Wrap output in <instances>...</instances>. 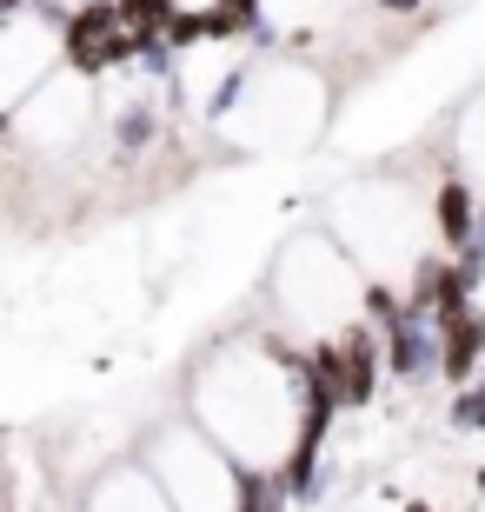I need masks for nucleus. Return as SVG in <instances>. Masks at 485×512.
<instances>
[{
	"mask_svg": "<svg viewBox=\"0 0 485 512\" xmlns=\"http://www.w3.org/2000/svg\"><path fill=\"white\" fill-rule=\"evenodd\" d=\"M339 360H346V406H373L379 373H386V340L373 326H346L339 333Z\"/></svg>",
	"mask_w": 485,
	"mask_h": 512,
	"instance_id": "1",
	"label": "nucleus"
},
{
	"mask_svg": "<svg viewBox=\"0 0 485 512\" xmlns=\"http://www.w3.org/2000/svg\"><path fill=\"white\" fill-rule=\"evenodd\" d=\"M479 360H485V313H459V320L439 326V373L452 386H472Z\"/></svg>",
	"mask_w": 485,
	"mask_h": 512,
	"instance_id": "2",
	"label": "nucleus"
},
{
	"mask_svg": "<svg viewBox=\"0 0 485 512\" xmlns=\"http://www.w3.org/2000/svg\"><path fill=\"white\" fill-rule=\"evenodd\" d=\"M386 366L399 380H419V373H439V353H432V320L406 313L399 326H386Z\"/></svg>",
	"mask_w": 485,
	"mask_h": 512,
	"instance_id": "3",
	"label": "nucleus"
},
{
	"mask_svg": "<svg viewBox=\"0 0 485 512\" xmlns=\"http://www.w3.org/2000/svg\"><path fill=\"white\" fill-rule=\"evenodd\" d=\"M439 240L452 253L472 247V187L466 180H439Z\"/></svg>",
	"mask_w": 485,
	"mask_h": 512,
	"instance_id": "4",
	"label": "nucleus"
},
{
	"mask_svg": "<svg viewBox=\"0 0 485 512\" xmlns=\"http://www.w3.org/2000/svg\"><path fill=\"white\" fill-rule=\"evenodd\" d=\"M452 426H459V433H485V380L459 386V399H452Z\"/></svg>",
	"mask_w": 485,
	"mask_h": 512,
	"instance_id": "5",
	"label": "nucleus"
},
{
	"mask_svg": "<svg viewBox=\"0 0 485 512\" xmlns=\"http://www.w3.org/2000/svg\"><path fill=\"white\" fill-rule=\"evenodd\" d=\"M113 133H120V147H147V140H153V133H160V114H153V107H127V114H120V127H113Z\"/></svg>",
	"mask_w": 485,
	"mask_h": 512,
	"instance_id": "6",
	"label": "nucleus"
},
{
	"mask_svg": "<svg viewBox=\"0 0 485 512\" xmlns=\"http://www.w3.org/2000/svg\"><path fill=\"white\" fill-rule=\"evenodd\" d=\"M379 7H392V14H412V7H419V0H379Z\"/></svg>",
	"mask_w": 485,
	"mask_h": 512,
	"instance_id": "7",
	"label": "nucleus"
},
{
	"mask_svg": "<svg viewBox=\"0 0 485 512\" xmlns=\"http://www.w3.org/2000/svg\"><path fill=\"white\" fill-rule=\"evenodd\" d=\"M399 512H432V506H426V499H406V506H399Z\"/></svg>",
	"mask_w": 485,
	"mask_h": 512,
	"instance_id": "8",
	"label": "nucleus"
},
{
	"mask_svg": "<svg viewBox=\"0 0 485 512\" xmlns=\"http://www.w3.org/2000/svg\"><path fill=\"white\" fill-rule=\"evenodd\" d=\"M0 7H7V14H20V0H0Z\"/></svg>",
	"mask_w": 485,
	"mask_h": 512,
	"instance_id": "9",
	"label": "nucleus"
},
{
	"mask_svg": "<svg viewBox=\"0 0 485 512\" xmlns=\"http://www.w3.org/2000/svg\"><path fill=\"white\" fill-rule=\"evenodd\" d=\"M479 493H485V473H479Z\"/></svg>",
	"mask_w": 485,
	"mask_h": 512,
	"instance_id": "10",
	"label": "nucleus"
}]
</instances>
